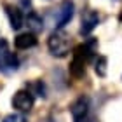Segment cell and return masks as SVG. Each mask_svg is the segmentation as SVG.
Wrapping results in <instances>:
<instances>
[{
  "instance_id": "6da1fadb",
  "label": "cell",
  "mask_w": 122,
  "mask_h": 122,
  "mask_svg": "<svg viewBox=\"0 0 122 122\" xmlns=\"http://www.w3.org/2000/svg\"><path fill=\"white\" fill-rule=\"evenodd\" d=\"M92 44H80V46L75 47V51H73V61H71V65H70L71 77H75V79L84 77V73H86L84 66L92 59V52H94Z\"/></svg>"
},
{
  "instance_id": "7a4b0ae2",
  "label": "cell",
  "mask_w": 122,
  "mask_h": 122,
  "mask_svg": "<svg viewBox=\"0 0 122 122\" xmlns=\"http://www.w3.org/2000/svg\"><path fill=\"white\" fill-rule=\"evenodd\" d=\"M47 47H49V52L52 56H58V58H63L70 52V38L65 31H54L47 40Z\"/></svg>"
},
{
  "instance_id": "3957f363",
  "label": "cell",
  "mask_w": 122,
  "mask_h": 122,
  "mask_svg": "<svg viewBox=\"0 0 122 122\" xmlns=\"http://www.w3.org/2000/svg\"><path fill=\"white\" fill-rule=\"evenodd\" d=\"M18 68V58L9 52V46L5 38H0V70H16Z\"/></svg>"
},
{
  "instance_id": "277c9868",
  "label": "cell",
  "mask_w": 122,
  "mask_h": 122,
  "mask_svg": "<svg viewBox=\"0 0 122 122\" xmlns=\"http://www.w3.org/2000/svg\"><path fill=\"white\" fill-rule=\"evenodd\" d=\"M73 2L70 0H65L63 4L59 5V9L56 10V16H54V21H56V28H63L65 25H68L71 18H73Z\"/></svg>"
},
{
  "instance_id": "5b68a950",
  "label": "cell",
  "mask_w": 122,
  "mask_h": 122,
  "mask_svg": "<svg viewBox=\"0 0 122 122\" xmlns=\"http://www.w3.org/2000/svg\"><path fill=\"white\" fill-rule=\"evenodd\" d=\"M33 96L28 92V91H18L14 94V98H12V107L16 110H19V112H28V110H31L33 107Z\"/></svg>"
},
{
  "instance_id": "8992f818",
  "label": "cell",
  "mask_w": 122,
  "mask_h": 122,
  "mask_svg": "<svg viewBox=\"0 0 122 122\" xmlns=\"http://www.w3.org/2000/svg\"><path fill=\"white\" fill-rule=\"evenodd\" d=\"M98 23H99V14L96 12V10H91V9L84 10V14H82L80 33L82 35H89V33L98 26Z\"/></svg>"
},
{
  "instance_id": "52a82bcc",
  "label": "cell",
  "mask_w": 122,
  "mask_h": 122,
  "mask_svg": "<svg viewBox=\"0 0 122 122\" xmlns=\"http://www.w3.org/2000/svg\"><path fill=\"white\" fill-rule=\"evenodd\" d=\"M70 112H71L73 120H79V119L87 117V113H89V99H87L86 96H80L73 105H71Z\"/></svg>"
},
{
  "instance_id": "ba28073f",
  "label": "cell",
  "mask_w": 122,
  "mask_h": 122,
  "mask_svg": "<svg viewBox=\"0 0 122 122\" xmlns=\"http://www.w3.org/2000/svg\"><path fill=\"white\" fill-rule=\"evenodd\" d=\"M5 10H7V16H9V21H10V28L19 30L25 23L23 12H21L18 7H14V5H5Z\"/></svg>"
},
{
  "instance_id": "9c48e42d",
  "label": "cell",
  "mask_w": 122,
  "mask_h": 122,
  "mask_svg": "<svg viewBox=\"0 0 122 122\" xmlns=\"http://www.w3.org/2000/svg\"><path fill=\"white\" fill-rule=\"evenodd\" d=\"M14 46L18 47V49H30L33 46H37V37L33 35V33L30 31H26V33H21V35L16 37V40H14Z\"/></svg>"
},
{
  "instance_id": "30bf717a",
  "label": "cell",
  "mask_w": 122,
  "mask_h": 122,
  "mask_svg": "<svg viewBox=\"0 0 122 122\" xmlns=\"http://www.w3.org/2000/svg\"><path fill=\"white\" fill-rule=\"evenodd\" d=\"M26 26H28V28L31 30V33L35 35V33L42 31L44 21H42V18H38L35 12H31V14H28V18H26Z\"/></svg>"
},
{
  "instance_id": "8fae6325",
  "label": "cell",
  "mask_w": 122,
  "mask_h": 122,
  "mask_svg": "<svg viewBox=\"0 0 122 122\" xmlns=\"http://www.w3.org/2000/svg\"><path fill=\"white\" fill-rule=\"evenodd\" d=\"M26 91H28V92L31 94V96H44V84H42L40 80L31 82V84H30V87H28Z\"/></svg>"
},
{
  "instance_id": "7c38bea8",
  "label": "cell",
  "mask_w": 122,
  "mask_h": 122,
  "mask_svg": "<svg viewBox=\"0 0 122 122\" xmlns=\"http://www.w3.org/2000/svg\"><path fill=\"white\" fill-rule=\"evenodd\" d=\"M96 73L99 77L107 75V58L105 56H98V59H96Z\"/></svg>"
},
{
  "instance_id": "4fadbf2b",
  "label": "cell",
  "mask_w": 122,
  "mask_h": 122,
  "mask_svg": "<svg viewBox=\"0 0 122 122\" xmlns=\"http://www.w3.org/2000/svg\"><path fill=\"white\" fill-rule=\"evenodd\" d=\"M4 122H26V119L23 115H19V113H10V115H7V117L4 119Z\"/></svg>"
},
{
  "instance_id": "5bb4252c",
  "label": "cell",
  "mask_w": 122,
  "mask_h": 122,
  "mask_svg": "<svg viewBox=\"0 0 122 122\" xmlns=\"http://www.w3.org/2000/svg\"><path fill=\"white\" fill-rule=\"evenodd\" d=\"M75 122H94V120L89 119V117H84V119H79V120H75Z\"/></svg>"
},
{
  "instance_id": "9a60e30c",
  "label": "cell",
  "mask_w": 122,
  "mask_h": 122,
  "mask_svg": "<svg viewBox=\"0 0 122 122\" xmlns=\"http://www.w3.org/2000/svg\"><path fill=\"white\" fill-rule=\"evenodd\" d=\"M21 4H23L25 7H26V5H30V0H21Z\"/></svg>"
}]
</instances>
